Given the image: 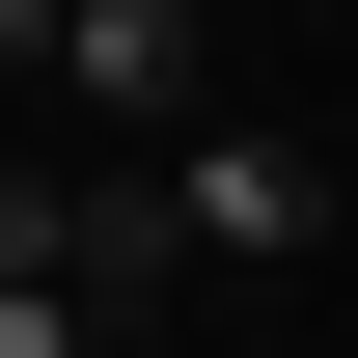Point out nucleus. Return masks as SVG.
I'll return each instance as SVG.
<instances>
[{
	"label": "nucleus",
	"mask_w": 358,
	"mask_h": 358,
	"mask_svg": "<svg viewBox=\"0 0 358 358\" xmlns=\"http://www.w3.org/2000/svg\"><path fill=\"white\" fill-rule=\"evenodd\" d=\"M55 83H83V166H193L221 55H193V0H55Z\"/></svg>",
	"instance_id": "1"
},
{
	"label": "nucleus",
	"mask_w": 358,
	"mask_h": 358,
	"mask_svg": "<svg viewBox=\"0 0 358 358\" xmlns=\"http://www.w3.org/2000/svg\"><path fill=\"white\" fill-rule=\"evenodd\" d=\"M166 193H193V275H303L331 248V166H303V138H193Z\"/></svg>",
	"instance_id": "2"
},
{
	"label": "nucleus",
	"mask_w": 358,
	"mask_h": 358,
	"mask_svg": "<svg viewBox=\"0 0 358 358\" xmlns=\"http://www.w3.org/2000/svg\"><path fill=\"white\" fill-rule=\"evenodd\" d=\"M55 275H83V331L166 303V275H193V193H166V166H55Z\"/></svg>",
	"instance_id": "3"
},
{
	"label": "nucleus",
	"mask_w": 358,
	"mask_h": 358,
	"mask_svg": "<svg viewBox=\"0 0 358 358\" xmlns=\"http://www.w3.org/2000/svg\"><path fill=\"white\" fill-rule=\"evenodd\" d=\"M0 358H110V331H83V303H55V275H0Z\"/></svg>",
	"instance_id": "4"
},
{
	"label": "nucleus",
	"mask_w": 358,
	"mask_h": 358,
	"mask_svg": "<svg viewBox=\"0 0 358 358\" xmlns=\"http://www.w3.org/2000/svg\"><path fill=\"white\" fill-rule=\"evenodd\" d=\"M0 83H55V0H0Z\"/></svg>",
	"instance_id": "5"
}]
</instances>
